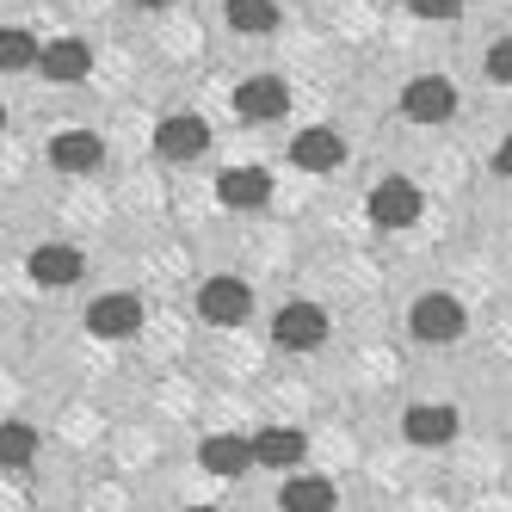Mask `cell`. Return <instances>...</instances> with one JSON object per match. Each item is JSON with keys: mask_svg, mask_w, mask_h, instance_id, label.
I'll return each mask as SVG.
<instances>
[{"mask_svg": "<svg viewBox=\"0 0 512 512\" xmlns=\"http://www.w3.org/2000/svg\"><path fill=\"white\" fill-rule=\"evenodd\" d=\"M408 327H414V340H426V346H451V340H463V303L457 297H445V290H426V297L408 309Z\"/></svg>", "mask_w": 512, "mask_h": 512, "instance_id": "cell-1", "label": "cell"}, {"mask_svg": "<svg viewBox=\"0 0 512 512\" xmlns=\"http://www.w3.org/2000/svg\"><path fill=\"white\" fill-rule=\"evenodd\" d=\"M364 210H371L377 229H408V223H420V186L414 179H383V186H371Z\"/></svg>", "mask_w": 512, "mask_h": 512, "instance_id": "cell-2", "label": "cell"}, {"mask_svg": "<svg viewBox=\"0 0 512 512\" xmlns=\"http://www.w3.org/2000/svg\"><path fill=\"white\" fill-rule=\"evenodd\" d=\"M247 309H253V290H247L241 278H204V290H198V315H204L210 327H241Z\"/></svg>", "mask_w": 512, "mask_h": 512, "instance_id": "cell-3", "label": "cell"}, {"mask_svg": "<svg viewBox=\"0 0 512 512\" xmlns=\"http://www.w3.org/2000/svg\"><path fill=\"white\" fill-rule=\"evenodd\" d=\"M272 340L290 346V352H315V346L327 340V315H321L315 303H284V309L272 315Z\"/></svg>", "mask_w": 512, "mask_h": 512, "instance_id": "cell-4", "label": "cell"}, {"mask_svg": "<svg viewBox=\"0 0 512 512\" xmlns=\"http://www.w3.org/2000/svg\"><path fill=\"white\" fill-rule=\"evenodd\" d=\"M235 112H241L247 124H272V118L290 112V87H284L278 75H253V81L235 87Z\"/></svg>", "mask_w": 512, "mask_h": 512, "instance_id": "cell-5", "label": "cell"}, {"mask_svg": "<svg viewBox=\"0 0 512 512\" xmlns=\"http://www.w3.org/2000/svg\"><path fill=\"white\" fill-rule=\"evenodd\" d=\"M155 149H161V161H198V155L210 149V124L192 118V112H173V118H161V130H155Z\"/></svg>", "mask_w": 512, "mask_h": 512, "instance_id": "cell-6", "label": "cell"}, {"mask_svg": "<svg viewBox=\"0 0 512 512\" xmlns=\"http://www.w3.org/2000/svg\"><path fill=\"white\" fill-rule=\"evenodd\" d=\"M87 327L99 340H130L142 327V297H130V290H112V297H93L87 309Z\"/></svg>", "mask_w": 512, "mask_h": 512, "instance_id": "cell-7", "label": "cell"}, {"mask_svg": "<svg viewBox=\"0 0 512 512\" xmlns=\"http://www.w3.org/2000/svg\"><path fill=\"white\" fill-rule=\"evenodd\" d=\"M401 112L414 124H445L457 112V87L438 81V75H420V81H408V93H401Z\"/></svg>", "mask_w": 512, "mask_h": 512, "instance_id": "cell-8", "label": "cell"}, {"mask_svg": "<svg viewBox=\"0 0 512 512\" xmlns=\"http://www.w3.org/2000/svg\"><path fill=\"white\" fill-rule=\"evenodd\" d=\"M38 68H44V81H56V87H75V81H87V75H93V50H87L81 38H50Z\"/></svg>", "mask_w": 512, "mask_h": 512, "instance_id": "cell-9", "label": "cell"}, {"mask_svg": "<svg viewBox=\"0 0 512 512\" xmlns=\"http://www.w3.org/2000/svg\"><path fill=\"white\" fill-rule=\"evenodd\" d=\"M290 161H297L303 173H334L346 161V142H340V130L315 124V130H303L297 142H290Z\"/></svg>", "mask_w": 512, "mask_h": 512, "instance_id": "cell-10", "label": "cell"}, {"mask_svg": "<svg viewBox=\"0 0 512 512\" xmlns=\"http://www.w3.org/2000/svg\"><path fill=\"white\" fill-rule=\"evenodd\" d=\"M216 198H223L229 210H260L272 198V173L266 167H229L223 179H216Z\"/></svg>", "mask_w": 512, "mask_h": 512, "instance_id": "cell-11", "label": "cell"}, {"mask_svg": "<svg viewBox=\"0 0 512 512\" xmlns=\"http://www.w3.org/2000/svg\"><path fill=\"white\" fill-rule=\"evenodd\" d=\"M278 506H284V512H334L340 494H334V482H327V475H284Z\"/></svg>", "mask_w": 512, "mask_h": 512, "instance_id": "cell-12", "label": "cell"}, {"mask_svg": "<svg viewBox=\"0 0 512 512\" xmlns=\"http://www.w3.org/2000/svg\"><path fill=\"white\" fill-rule=\"evenodd\" d=\"M50 161H56V173H93L105 161V142L93 130H62L50 142Z\"/></svg>", "mask_w": 512, "mask_h": 512, "instance_id": "cell-13", "label": "cell"}, {"mask_svg": "<svg viewBox=\"0 0 512 512\" xmlns=\"http://www.w3.org/2000/svg\"><path fill=\"white\" fill-rule=\"evenodd\" d=\"M303 451H309V438L297 426H266L260 438H253V457H260L266 469H284V475L303 463Z\"/></svg>", "mask_w": 512, "mask_h": 512, "instance_id": "cell-14", "label": "cell"}, {"mask_svg": "<svg viewBox=\"0 0 512 512\" xmlns=\"http://www.w3.org/2000/svg\"><path fill=\"white\" fill-rule=\"evenodd\" d=\"M253 463H260V457H253V438H241V432L204 438V469H210V475H229V482H235V475L253 469Z\"/></svg>", "mask_w": 512, "mask_h": 512, "instance_id": "cell-15", "label": "cell"}, {"mask_svg": "<svg viewBox=\"0 0 512 512\" xmlns=\"http://www.w3.org/2000/svg\"><path fill=\"white\" fill-rule=\"evenodd\" d=\"M25 272L38 278V284H50V290H62V284H75L87 266H81V253H75V247H38V253L25 260Z\"/></svg>", "mask_w": 512, "mask_h": 512, "instance_id": "cell-16", "label": "cell"}, {"mask_svg": "<svg viewBox=\"0 0 512 512\" xmlns=\"http://www.w3.org/2000/svg\"><path fill=\"white\" fill-rule=\"evenodd\" d=\"M223 19L247 38H266V31H278V0H223Z\"/></svg>", "mask_w": 512, "mask_h": 512, "instance_id": "cell-17", "label": "cell"}, {"mask_svg": "<svg viewBox=\"0 0 512 512\" xmlns=\"http://www.w3.org/2000/svg\"><path fill=\"white\" fill-rule=\"evenodd\" d=\"M408 438L414 445H445V438L457 432V408H408Z\"/></svg>", "mask_w": 512, "mask_h": 512, "instance_id": "cell-18", "label": "cell"}, {"mask_svg": "<svg viewBox=\"0 0 512 512\" xmlns=\"http://www.w3.org/2000/svg\"><path fill=\"white\" fill-rule=\"evenodd\" d=\"M44 62V44L31 38V31H0V68H7V75H25V68H38Z\"/></svg>", "mask_w": 512, "mask_h": 512, "instance_id": "cell-19", "label": "cell"}, {"mask_svg": "<svg viewBox=\"0 0 512 512\" xmlns=\"http://www.w3.org/2000/svg\"><path fill=\"white\" fill-rule=\"evenodd\" d=\"M31 457H38V432L25 420H7L0 426V469H25Z\"/></svg>", "mask_w": 512, "mask_h": 512, "instance_id": "cell-20", "label": "cell"}, {"mask_svg": "<svg viewBox=\"0 0 512 512\" xmlns=\"http://www.w3.org/2000/svg\"><path fill=\"white\" fill-rule=\"evenodd\" d=\"M488 81L512 87V38H494V44H488Z\"/></svg>", "mask_w": 512, "mask_h": 512, "instance_id": "cell-21", "label": "cell"}, {"mask_svg": "<svg viewBox=\"0 0 512 512\" xmlns=\"http://www.w3.org/2000/svg\"><path fill=\"white\" fill-rule=\"evenodd\" d=\"M414 13H420V19H457L463 0H414Z\"/></svg>", "mask_w": 512, "mask_h": 512, "instance_id": "cell-22", "label": "cell"}, {"mask_svg": "<svg viewBox=\"0 0 512 512\" xmlns=\"http://www.w3.org/2000/svg\"><path fill=\"white\" fill-rule=\"evenodd\" d=\"M494 173H500V179H512V136H506L500 149H494Z\"/></svg>", "mask_w": 512, "mask_h": 512, "instance_id": "cell-23", "label": "cell"}, {"mask_svg": "<svg viewBox=\"0 0 512 512\" xmlns=\"http://www.w3.org/2000/svg\"><path fill=\"white\" fill-rule=\"evenodd\" d=\"M136 7H173V0H136Z\"/></svg>", "mask_w": 512, "mask_h": 512, "instance_id": "cell-24", "label": "cell"}, {"mask_svg": "<svg viewBox=\"0 0 512 512\" xmlns=\"http://www.w3.org/2000/svg\"><path fill=\"white\" fill-rule=\"evenodd\" d=\"M192 512H216V506H192Z\"/></svg>", "mask_w": 512, "mask_h": 512, "instance_id": "cell-25", "label": "cell"}, {"mask_svg": "<svg viewBox=\"0 0 512 512\" xmlns=\"http://www.w3.org/2000/svg\"><path fill=\"white\" fill-rule=\"evenodd\" d=\"M0 124H7V105H0Z\"/></svg>", "mask_w": 512, "mask_h": 512, "instance_id": "cell-26", "label": "cell"}]
</instances>
